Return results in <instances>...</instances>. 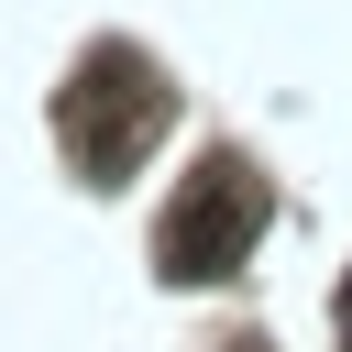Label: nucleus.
Listing matches in <instances>:
<instances>
[{
  "mask_svg": "<svg viewBox=\"0 0 352 352\" xmlns=\"http://www.w3.org/2000/svg\"><path fill=\"white\" fill-rule=\"evenodd\" d=\"M264 220H275L264 176H253L242 154H198L187 187H176V209L154 220V264H165V286H209V275H231V264L264 242Z\"/></svg>",
  "mask_w": 352,
  "mask_h": 352,
  "instance_id": "obj_1",
  "label": "nucleus"
},
{
  "mask_svg": "<svg viewBox=\"0 0 352 352\" xmlns=\"http://www.w3.org/2000/svg\"><path fill=\"white\" fill-rule=\"evenodd\" d=\"M231 352H264V341H231Z\"/></svg>",
  "mask_w": 352,
  "mask_h": 352,
  "instance_id": "obj_2",
  "label": "nucleus"
},
{
  "mask_svg": "<svg viewBox=\"0 0 352 352\" xmlns=\"http://www.w3.org/2000/svg\"><path fill=\"white\" fill-rule=\"evenodd\" d=\"M341 330H352V297H341Z\"/></svg>",
  "mask_w": 352,
  "mask_h": 352,
  "instance_id": "obj_3",
  "label": "nucleus"
}]
</instances>
